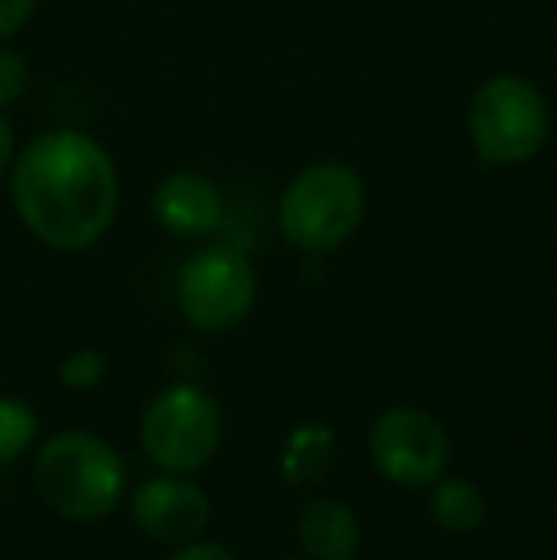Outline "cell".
<instances>
[{
	"label": "cell",
	"mask_w": 557,
	"mask_h": 560,
	"mask_svg": "<svg viewBox=\"0 0 557 560\" xmlns=\"http://www.w3.org/2000/svg\"><path fill=\"white\" fill-rule=\"evenodd\" d=\"M8 191L20 222L58 252L92 248L119 210V176L96 138L46 130L15 153Z\"/></svg>",
	"instance_id": "obj_1"
},
{
	"label": "cell",
	"mask_w": 557,
	"mask_h": 560,
	"mask_svg": "<svg viewBox=\"0 0 557 560\" xmlns=\"http://www.w3.org/2000/svg\"><path fill=\"white\" fill-rule=\"evenodd\" d=\"M35 488L46 508L66 518H104L127 492V465L107 439L61 431L35 457Z\"/></svg>",
	"instance_id": "obj_2"
},
{
	"label": "cell",
	"mask_w": 557,
	"mask_h": 560,
	"mask_svg": "<svg viewBox=\"0 0 557 560\" xmlns=\"http://www.w3.org/2000/svg\"><path fill=\"white\" fill-rule=\"evenodd\" d=\"M367 191L348 164H310L279 202V229L302 252H333L363 222Z\"/></svg>",
	"instance_id": "obj_3"
},
{
	"label": "cell",
	"mask_w": 557,
	"mask_h": 560,
	"mask_svg": "<svg viewBox=\"0 0 557 560\" xmlns=\"http://www.w3.org/2000/svg\"><path fill=\"white\" fill-rule=\"evenodd\" d=\"M550 133V107L523 77H492L469 104V138L485 164H523Z\"/></svg>",
	"instance_id": "obj_4"
},
{
	"label": "cell",
	"mask_w": 557,
	"mask_h": 560,
	"mask_svg": "<svg viewBox=\"0 0 557 560\" xmlns=\"http://www.w3.org/2000/svg\"><path fill=\"white\" fill-rule=\"evenodd\" d=\"M141 446L164 472H195L222 446V412L199 385H172L141 416Z\"/></svg>",
	"instance_id": "obj_5"
},
{
	"label": "cell",
	"mask_w": 557,
	"mask_h": 560,
	"mask_svg": "<svg viewBox=\"0 0 557 560\" xmlns=\"http://www.w3.org/2000/svg\"><path fill=\"white\" fill-rule=\"evenodd\" d=\"M179 310L202 332L237 328L253 313L256 271L245 252L230 244H210L195 252L179 271Z\"/></svg>",
	"instance_id": "obj_6"
},
{
	"label": "cell",
	"mask_w": 557,
	"mask_h": 560,
	"mask_svg": "<svg viewBox=\"0 0 557 560\" xmlns=\"http://www.w3.org/2000/svg\"><path fill=\"white\" fill-rule=\"evenodd\" d=\"M371 462L390 485H436L451 462V443L439 420L423 408H390L371 428Z\"/></svg>",
	"instance_id": "obj_7"
},
{
	"label": "cell",
	"mask_w": 557,
	"mask_h": 560,
	"mask_svg": "<svg viewBox=\"0 0 557 560\" xmlns=\"http://www.w3.org/2000/svg\"><path fill=\"white\" fill-rule=\"evenodd\" d=\"M130 515L138 530L161 546H187L210 523V500L195 480L184 477H153L141 480L130 495Z\"/></svg>",
	"instance_id": "obj_8"
},
{
	"label": "cell",
	"mask_w": 557,
	"mask_h": 560,
	"mask_svg": "<svg viewBox=\"0 0 557 560\" xmlns=\"http://www.w3.org/2000/svg\"><path fill=\"white\" fill-rule=\"evenodd\" d=\"M153 214L176 236H210L225 222V202L202 172H172L156 184Z\"/></svg>",
	"instance_id": "obj_9"
},
{
	"label": "cell",
	"mask_w": 557,
	"mask_h": 560,
	"mask_svg": "<svg viewBox=\"0 0 557 560\" xmlns=\"http://www.w3.org/2000/svg\"><path fill=\"white\" fill-rule=\"evenodd\" d=\"M359 541H363V530L348 503L321 495L305 503L298 515V546L310 560H356Z\"/></svg>",
	"instance_id": "obj_10"
},
{
	"label": "cell",
	"mask_w": 557,
	"mask_h": 560,
	"mask_svg": "<svg viewBox=\"0 0 557 560\" xmlns=\"http://www.w3.org/2000/svg\"><path fill=\"white\" fill-rule=\"evenodd\" d=\"M336 457V435L325 423H302L282 443V477L290 485H317Z\"/></svg>",
	"instance_id": "obj_11"
},
{
	"label": "cell",
	"mask_w": 557,
	"mask_h": 560,
	"mask_svg": "<svg viewBox=\"0 0 557 560\" xmlns=\"http://www.w3.org/2000/svg\"><path fill=\"white\" fill-rule=\"evenodd\" d=\"M431 523L446 534H474L485 523V503L481 488L469 485V480H436L431 485Z\"/></svg>",
	"instance_id": "obj_12"
},
{
	"label": "cell",
	"mask_w": 557,
	"mask_h": 560,
	"mask_svg": "<svg viewBox=\"0 0 557 560\" xmlns=\"http://www.w3.org/2000/svg\"><path fill=\"white\" fill-rule=\"evenodd\" d=\"M38 435V416L31 405L0 397V465L15 462Z\"/></svg>",
	"instance_id": "obj_13"
},
{
	"label": "cell",
	"mask_w": 557,
	"mask_h": 560,
	"mask_svg": "<svg viewBox=\"0 0 557 560\" xmlns=\"http://www.w3.org/2000/svg\"><path fill=\"white\" fill-rule=\"evenodd\" d=\"M31 84L27 58L12 46H0V112H8L12 104H20V96Z\"/></svg>",
	"instance_id": "obj_14"
},
{
	"label": "cell",
	"mask_w": 557,
	"mask_h": 560,
	"mask_svg": "<svg viewBox=\"0 0 557 560\" xmlns=\"http://www.w3.org/2000/svg\"><path fill=\"white\" fill-rule=\"evenodd\" d=\"M104 374H107V359L100 351H77L61 362V382H66L69 389H81V393L96 389Z\"/></svg>",
	"instance_id": "obj_15"
},
{
	"label": "cell",
	"mask_w": 557,
	"mask_h": 560,
	"mask_svg": "<svg viewBox=\"0 0 557 560\" xmlns=\"http://www.w3.org/2000/svg\"><path fill=\"white\" fill-rule=\"evenodd\" d=\"M31 15H35V0H0V43L27 27Z\"/></svg>",
	"instance_id": "obj_16"
},
{
	"label": "cell",
	"mask_w": 557,
	"mask_h": 560,
	"mask_svg": "<svg viewBox=\"0 0 557 560\" xmlns=\"http://www.w3.org/2000/svg\"><path fill=\"white\" fill-rule=\"evenodd\" d=\"M169 560H237V557H233L225 546H214V541L195 538V541H187V546H179Z\"/></svg>",
	"instance_id": "obj_17"
},
{
	"label": "cell",
	"mask_w": 557,
	"mask_h": 560,
	"mask_svg": "<svg viewBox=\"0 0 557 560\" xmlns=\"http://www.w3.org/2000/svg\"><path fill=\"white\" fill-rule=\"evenodd\" d=\"M12 161H15V133H12V122L0 112V176L12 168Z\"/></svg>",
	"instance_id": "obj_18"
},
{
	"label": "cell",
	"mask_w": 557,
	"mask_h": 560,
	"mask_svg": "<svg viewBox=\"0 0 557 560\" xmlns=\"http://www.w3.org/2000/svg\"><path fill=\"white\" fill-rule=\"evenodd\" d=\"M287 560H294V557H287Z\"/></svg>",
	"instance_id": "obj_19"
}]
</instances>
